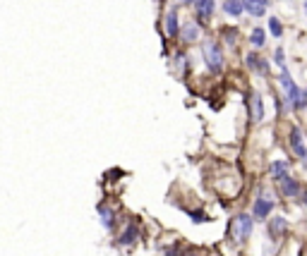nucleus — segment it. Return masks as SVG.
Returning a JSON list of instances; mask_svg holds the SVG:
<instances>
[{"label":"nucleus","instance_id":"1","mask_svg":"<svg viewBox=\"0 0 307 256\" xmlns=\"http://www.w3.org/2000/svg\"><path fill=\"white\" fill-rule=\"evenodd\" d=\"M281 86L285 89V96H288V108H305L307 106V94L300 91L293 82V77L285 72V67H281Z\"/></svg>","mask_w":307,"mask_h":256},{"label":"nucleus","instance_id":"2","mask_svg":"<svg viewBox=\"0 0 307 256\" xmlns=\"http://www.w3.org/2000/svg\"><path fill=\"white\" fill-rule=\"evenodd\" d=\"M202 55H204V63H207L211 75H219L221 70H223V53H221L219 43L207 41L202 46Z\"/></svg>","mask_w":307,"mask_h":256},{"label":"nucleus","instance_id":"3","mask_svg":"<svg viewBox=\"0 0 307 256\" xmlns=\"http://www.w3.org/2000/svg\"><path fill=\"white\" fill-rule=\"evenodd\" d=\"M250 232H252V218L247 213L235 215V220H233V237H235L238 242H242Z\"/></svg>","mask_w":307,"mask_h":256},{"label":"nucleus","instance_id":"4","mask_svg":"<svg viewBox=\"0 0 307 256\" xmlns=\"http://www.w3.org/2000/svg\"><path fill=\"white\" fill-rule=\"evenodd\" d=\"M247 106H250V118H252V122H262L264 106H262V98H259L257 91H250V94H247Z\"/></svg>","mask_w":307,"mask_h":256},{"label":"nucleus","instance_id":"5","mask_svg":"<svg viewBox=\"0 0 307 256\" xmlns=\"http://www.w3.org/2000/svg\"><path fill=\"white\" fill-rule=\"evenodd\" d=\"M274 211V201L271 199H266V196H259L257 201H254V208H252V215L254 218H269V213Z\"/></svg>","mask_w":307,"mask_h":256},{"label":"nucleus","instance_id":"6","mask_svg":"<svg viewBox=\"0 0 307 256\" xmlns=\"http://www.w3.org/2000/svg\"><path fill=\"white\" fill-rule=\"evenodd\" d=\"M290 149L295 151L300 158H307V149H305V144H302V132L297 127L290 129Z\"/></svg>","mask_w":307,"mask_h":256},{"label":"nucleus","instance_id":"7","mask_svg":"<svg viewBox=\"0 0 307 256\" xmlns=\"http://www.w3.org/2000/svg\"><path fill=\"white\" fill-rule=\"evenodd\" d=\"M178 32H180V27H178V12H176V8H171V10L166 12V36L168 39H176Z\"/></svg>","mask_w":307,"mask_h":256},{"label":"nucleus","instance_id":"8","mask_svg":"<svg viewBox=\"0 0 307 256\" xmlns=\"http://www.w3.org/2000/svg\"><path fill=\"white\" fill-rule=\"evenodd\" d=\"M195 5H197V17L202 24L211 20V15H214V0H197Z\"/></svg>","mask_w":307,"mask_h":256},{"label":"nucleus","instance_id":"9","mask_svg":"<svg viewBox=\"0 0 307 256\" xmlns=\"http://www.w3.org/2000/svg\"><path fill=\"white\" fill-rule=\"evenodd\" d=\"M242 3H245V12H250L252 17H262L269 5V0H242Z\"/></svg>","mask_w":307,"mask_h":256},{"label":"nucleus","instance_id":"10","mask_svg":"<svg viewBox=\"0 0 307 256\" xmlns=\"http://www.w3.org/2000/svg\"><path fill=\"white\" fill-rule=\"evenodd\" d=\"M278 184H281V192H283V196H297V194H300V184H297L290 175L281 177V180H278Z\"/></svg>","mask_w":307,"mask_h":256},{"label":"nucleus","instance_id":"11","mask_svg":"<svg viewBox=\"0 0 307 256\" xmlns=\"http://www.w3.org/2000/svg\"><path fill=\"white\" fill-rule=\"evenodd\" d=\"M245 63H247V67H250V70H254V72H262V75H266V72H269V65H266V60L257 58L254 53H247Z\"/></svg>","mask_w":307,"mask_h":256},{"label":"nucleus","instance_id":"12","mask_svg":"<svg viewBox=\"0 0 307 256\" xmlns=\"http://www.w3.org/2000/svg\"><path fill=\"white\" fill-rule=\"evenodd\" d=\"M285 230H288V220H285V218L276 215V218H271V220H269V232H271L274 237H281Z\"/></svg>","mask_w":307,"mask_h":256},{"label":"nucleus","instance_id":"13","mask_svg":"<svg viewBox=\"0 0 307 256\" xmlns=\"http://www.w3.org/2000/svg\"><path fill=\"white\" fill-rule=\"evenodd\" d=\"M199 39V24L197 22H187L185 27H183V41L185 43H192Z\"/></svg>","mask_w":307,"mask_h":256},{"label":"nucleus","instance_id":"14","mask_svg":"<svg viewBox=\"0 0 307 256\" xmlns=\"http://www.w3.org/2000/svg\"><path fill=\"white\" fill-rule=\"evenodd\" d=\"M223 12L230 15V17H238V15L245 12V3H242V0H226V3H223Z\"/></svg>","mask_w":307,"mask_h":256},{"label":"nucleus","instance_id":"15","mask_svg":"<svg viewBox=\"0 0 307 256\" xmlns=\"http://www.w3.org/2000/svg\"><path fill=\"white\" fill-rule=\"evenodd\" d=\"M269 172L274 175L276 180H281L288 175V160H274L271 165H269Z\"/></svg>","mask_w":307,"mask_h":256},{"label":"nucleus","instance_id":"16","mask_svg":"<svg viewBox=\"0 0 307 256\" xmlns=\"http://www.w3.org/2000/svg\"><path fill=\"white\" fill-rule=\"evenodd\" d=\"M134 239H137V227H134V225H127V230L118 237V244H132Z\"/></svg>","mask_w":307,"mask_h":256},{"label":"nucleus","instance_id":"17","mask_svg":"<svg viewBox=\"0 0 307 256\" xmlns=\"http://www.w3.org/2000/svg\"><path fill=\"white\" fill-rule=\"evenodd\" d=\"M99 213H101V223H103V227L110 230V227H113V211L106 208V206H99Z\"/></svg>","mask_w":307,"mask_h":256},{"label":"nucleus","instance_id":"18","mask_svg":"<svg viewBox=\"0 0 307 256\" xmlns=\"http://www.w3.org/2000/svg\"><path fill=\"white\" fill-rule=\"evenodd\" d=\"M250 43H254L257 48H259V46H264V29H262V27H254V29H252V34H250Z\"/></svg>","mask_w":307,"mask_h":256},{"label":"nucleus","instance_id":"19","mask_svg":"<svg viewBox=\"0 0 307 256\" xmlns=\"http://www.w3.org/2000/svg\"><path fill=\"white\" fill-rule=\"evenodd\" d=\"M269 32H271V36H276V39L283 34V27H281V22L276 20V17H271V20H269Z\"/></svg>","mask_w":307,"mask_h":256},{"label":"nucleus","instance_id":"20","mask_svg":"<svg viewBox=\"0 0 307 256\" xmlns=\"http://www.w3.org/2000/svg\"><path fill=\"white\" fill-rule=\"evenodd\" d=\"M190 218L195 220V223H209L211 218H209L207 213H202V211H195V213H190Z\"/></svg>","mask_w":307,"mask_h":256},{"label":"nucleus","instance_id":"21","mask_svg":"<svg viewBox=\"0 0 307 256\" xmlns=\"http://www.w3.org/2000/svg\"><path fill=\"white\" fill-rule=\"evenodd\" d=\"M223 39L228 41V46H233L235 39H238V34H235V29H226V32H223Z\"/></svg>","mask_w":307,"mask_h":256},{"label":"nucleus","instance_id":"22","mask_svg":"<svg viewBox=\"0 0 307 256\" xmlns=\"http://www.w3.org/2000/svg\"><path fill=\"white\" fill-rule=\"evenodd\" d=\"M276 63H278V67H283V51H281V48H278V51H276Z\"/></svg>","mask_w":307,"mask_h":256},{"label":"nucleus","instance_id":"23","mask_svg":"<svg viewBox=\"0 0 307 256\" xmlns=\"http://www.w3.org/2000/svg\"><path fill=\"white\" fill-rule=\"evenodd\" d=\"M183 3H187V5H190V3H197V0H183Z\"/></svg>","mask_w":307,"mask_h":256},{"label":"nucleus","instance_id":"24","mask_svg":"<svg viewBox=\"0 0 307 256\" xmlns=\"http://www.w3.org/2000/svg\"><path fill=\"white\" fill-rule=\"evenodd\" d=\"M302 203H305V206H307V196H302Z\"/></svg>","mask_w":307,"mask_h":256},{"label":"nucleus","instance_id":"25","mask_svg":"<svg viewBox=\"0 0 307 256\" xmlns=\"http://www.w3.org/2000/svg\"><path fill=\"white\" fill-rule=\"evenodd\" d=\"M305 12H307V0H305Z\"/></svg>","mask_w":307,"mask_h":256},{"label":"nucleus","instance_id":"26","mask_svg":"<svg viewBox=\"0 0 307 256\" xmlns=\"http://www.w3.org/2000/svg\"><path fill=\"white\" fill-rule=\"evenodd\" d=\"M305 94H307V89H305Z\"/></svg>","mask_w":307,"mask_h":256},{"label":"nucleus","instance_id":"27","mask_svg":"<svg viewBox=\"0 0 307 256\" xmlns=\"http://www.w3.org/2000/svg\"><path fill=\"white\" fill-rule=\"evenodd\" d=\"M187 256H192V254H187Z\"/></svg>","mask_w":307,"mask_h":256}]
</instances>
